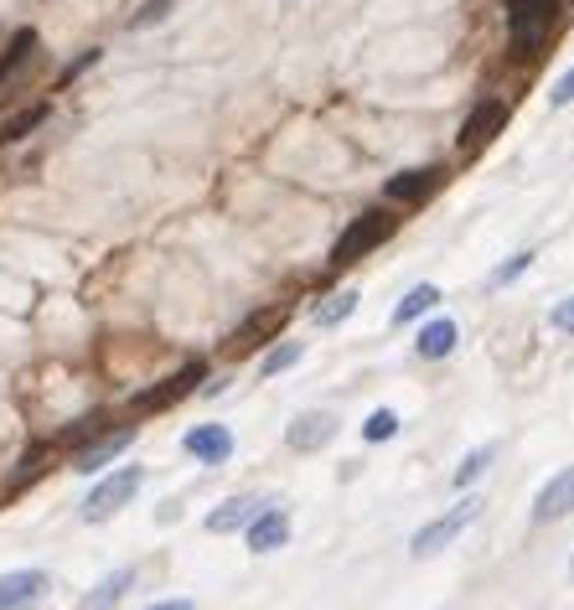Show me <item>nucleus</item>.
I'll return each mask as SVG.
<instances>
[{
  "mask_svg": "<svg viewBox=\"0 0 574 610\" xmlns=\"http://www.w3.org/2000/svg\"><path fill=\"white\" fill-rule=\"evenodd\" d=\"M394 234H398V217L383 213V207L352 217V223L342 228V238L332 243V270H347V264H357V259H368L378 243H388Z\"/></svg>",
  "mask_w": 574,
  "mask_h": 610,
  "instance_id": "1",
  "label": "nucleus"
},
{
  "mask_svg": "<svg viewBox=\"0 0 574 610\" xmlns=\"http://www.w3.org/2000/svg\"><path fill=\"white\" fill-rule=\"evenodd\" d=\"M549 321H554L559 332H574V296H570V300H559L554 311H549Z\"/></svg>",
  "mask_w": 574,
  "mask_h": 610,
  "instance_id": "27",
  "label": "nucleus"
},
{
  "mask_svg": "<svg viewBox=\"0 0 574 610\" xmlns=\"http://www.w3.org/2000/svg\"><path fill=\"white\" fill-rule=\"evenodd\" d=\"M166 5H171V0H151V5H145V11H140V16L130 21V26H156V21L166 16Z\"/></svg>",
  "mask_w": 574,
  "mask_h": 610,
  "instance_id": "28",
  "label": "nucleus"
},
{
  "mask_svg": "<svg viewBox=\"0 0 574 610\" xmlns=\"http://www.w3.org/2000/svg\"><path fill=\"white\" fill-rule=\"evenodd\" d=\"M570 512H574V466H564V471L549 476V487L538 492L534 517L538 523H559V517H570Z\"/></svg>",
  "mask_w": 574,
  "mask_h": 610,
  "instance_id": "10",
  "label": "nucleus"
},
{
  "mask_svg": "<svg viewBox=\"0 0 574 610\" xmlns=\"http://www.w3.org/2000/svg\"><path fill=\"white\" fill-rule=\"evenodd\" d=\"M151 610H192V600H160V606H151Z\"/></svg>",
  "mask_w": 574,
  "mask_h": 610,
  "instance_id": "29",
  "label": "nucleus"
},
{
  "mask_svg": "<svg viewBox=\"0 0 574 610\" xmlns=\"http://www.w3.org/2000/svg\"><path fill=\"white\" fill-rule=\"evenodd\" d=\"M492 455H497V445H481V451H471L466 461H461V466H456V487H461V492L471 487L476 476H487V466H492Z\"/></svg>",
  "mask_w": 574,
  "mask_h": 610,
  "instance_id": "22",
  "label": "nucleus"
},
{
  "mask_svg": "<svg viewBox=\"0 0 574 610\" xmlns=\"http://www.w3.org/2000/svg\"><path fill=\"white\" fill-rule=\"evenodd\" d=\"M357 300H362L357 290H342V296H326V300H321L311 315H316V326H337V321H347V315L357 311Z\"/></svg>",
  "mask_w": 574,
  "mask_h": 610,
  "instance_id": "20",
  "label": "nucleus"
},
{
  "mask_svg": "<svg viewBox=\"0 0 574 610\" xmlns=\"http://www.w3.org/2000/svg\"><path fill=\"white\" fill-rule=\"evenodd\" d=\"M300 352H306L300 342H285V347H275V352H270V357H264V362H259V373H264V378L285 373V368H296V362H300Z\"/></svg>",
  "mask_w": 574,
  "mask_h": 610,
  "instance_id": "24",
  "label": "nucleus"
},
{
  "mask_svg": "<svg viewBox=\"0 0 574 610\" xmlns=\"http://www.w3.org/2000/svg\"><path fill=\"white\" fill-rule=\"evenodd\" d=\"M415 352L424 357V362H440V357H451V352H456V321H430V326L419 332Z\"/></svg>",
  "mask_w": 574,
  "mask_h": 610,
  "instance_id": "16",
  "label": "nucleus"
},
{
  "mask_svg": "<svg viewBox=\"0 0 574 610\" xmlns=\"http://www.w3.org/2000/svg\"><path fill=\"white\" fill-rule=\"evenodd\" d=\"M41 119H47V104H32V109H21L16 119H5L0 124V145H11V140H21V135H32Z\"/></svg>",
  "mask_w": 574,
  "mask_h": 610,
  "instance_id": "21",
  "label": "nucleus"
},
{
  "mask_svg": "<svg viewBox=\"0 0 574 610\" xmlns=\"http://www.w3.org/2000/svg\"><path fill=\"white\" fill-rule=\"evenodd\" d=\"M279 326H285V311H264V315H254V321H249V326H243V332L234 336V352H249V347H254V336L264 342V336H275Z\"/></svg>",
  "mask_w": 574,
  "mask_h": 610,
  "instance_id": "18",
  "label": "nucleus"
},
{
  "mask_svg": "<svg viewBox=\"0 0 574 610\" xmlns=\"http://www.w3.org/2000/svg\"><path fill=\"white\" fill-rule=\"evenodd\" d=\"M549 104H554V109H570V104H574V68L554 83V88H549Z\"/></svg>",
  "mask_w": 574,
  "mask_h": 610,
  "instance_id": "26",
  "label": "nucleus"
},
{
  "mask_svg": "<svg viewBox=\"0 0 574 610\" xmlns=\"http://www.w3.org/2000/svg\"><path fill=\"white\" fill-rule=\"evenodd\" d=\"M140 481H145L140 466H124V471H115L109 481H99L94 492L83 497V523H109L119 507H130V497L140 492Z\"/></svg>",
  "mask_w": 574,
  "mask_h": 610,
  "instance_id": "3",
  "label": "nucleus"
},
{
  "mask_svg": "<svg viewBox=\"0 0 574 610\" xmlns=\"http://www.w3.org/2000/svg\"><path fill=\"white\" fill-rule=\"evenodd\" d=\"M135 445V424H124L119 434H109V440H99V445H88V451H79L73 455V471H83V476H94L99 466H109L119 451H130Z\"/></svg>",
  "mask_w": 574,
  "mask_h": 610,
  "instance_id": "14",
  "label": "nucleus"
},
{
  "mask_svg": "<svg viewBox=\"0 0 574 610\" xmlns=\"http://www.w3.org/2000/svg\"><path fill=\"white\" fill-rule=\"evenodd\" d=\"M202 378H207V362H187V368H177L171 378H160L156 388H145V394H135V414H151V409H171V404H181V398L198 388Z\"/></svg>",
  "mask_w": 574,
  "mask_h": 610,
  "instance_id": "6",
  "label": "nucleus"
},
{
  "mask_svg": "<svg viewBox=\"0 0 574 610\" xmlns=\"http://www.w3.org/2000/svg\"><path fill=\"white\" fill-rule=\"evenodd\" d=\"M52 579L41 570H16V574H0V610H32L47 600Z\"/></svg>",
  "mask_w": 574,
  "mask_h": 610,
  "instance_id": "8",
  "label": "nucleus"
},
{
  "mask_svg": "<svg viewBox=\"0 0 574 610\" xmlns=\"http://www.w3.org/2000/svg\"><path fill=\"white\" fill-rule=\"evenodd\" d=\"M32 52H37V32H32V26H21L16 37L5 41V52H0V88H5V83L16 79L26 62H32Z\"/></svg>",
  "mask_w": 574,
  "mask_h": 610,
  "instance_id": "15",
  "label": "nucleus"
},
{
  "mask_svg": "<svg viewBox=\"0 0 574 610\" xmlns=\"http://www.w3.org/2000/svg\"><path fill=\"white\" fill-rule=\"evenodd\" d=\"M554 16H559V0H513L507 5V37H513L517 58H534L538 47H543Z\"/></svg>",
  "mask_w": 574,
  "mask_h": 610,
  "instance_id": "2",
  "label": "nucleus"
},
{
  "mask_svg": "<svg viewBox=\"0 0 574 610\" xmlns=\"http://www.w3.org/2000/svg\"><path fill=\"white\" fill-rule=\"evenodd\" d=\"M332 434H337V419H332V414H321V409H311V414H296V419H290L285 445H290V451H321Z\"/></svg>",
  "mask_w": 574,
  "mask_h": 610,
  "instance_id": "9",
  "label": "nucleus"
},
{
  "mask_svg": "<svg viewBox=\"0 0 574 610\" xmlns=\"http://www.w3.org/2000/svg\"><path fill=\"white\" fill-rule=\"evenodd\" d=\"M528 264H534V254H513L507 264H502V270H492V279H487V285H492V290H502V285H513V279L528 270Z\"/></svg>",
  "mask_w": 574,
  "mask_h": 610,
  "instance_id": "25",
  "label": "nucleus"
},
{
  "mask_svg": "<svg viewBox=\"0 0 574 610\" xmlns=\"http://www.w3.org/2000/svg\"><path fill=\"white\" fill-rule=\"evenodd\" d=\"M435 306H440V290H435V285H415L409 296L398 300L394 321H398V326H404V321H415V315H424V311H435Z\"/></svg>",
  "mask_w": 574,
  "mask_h": 610,
  "instance_id": "19",
  "label": "nucleus"
},
{
  "mask_svg": "<svg viewBox=\"0 0 574 610\" xmlns=\"http://www.w3.org/2000/svg\"><path fill=\"white\" fill-rule=\"evenodd\" d=\"M285 538H290V517L270 502V507L249 523V549H254V553H275V549H285Z\"/></svg>",
  "mask_w": 574,
  "mask_h": 610,
  "instance_id": "13",
  "label": "nucleus"
},
{
  "mask_svg": "<svg viewBox=\"0 0 574 610\" xmlns=\"http://www.w3.org/2000/svg\"><path fill=\"white\" fill-rule=\"evenodd\" d=\"M570 574H574V559H570Z\"/></svg>",
  "mask_w": 574,
  "mask_h": 610,
  "instance_id": "30",
  "label": "nucleus"
},
{
  "mask_svg": "<svg viewBox=\"0 0 574 610\" xmlns=\"http://www.w3.org/2000/svg\"><path fill=\"white\" fill-rule=\"evenodd\" d=\"M502 124H507V99H481L471 115L461 119V156H476V151H487L497 135H502Z\"/></svg>",
  "mask_w": 574,
  "mask_h": 610,
  "instance_id": "5",
  "label": "nucleus"
},
{
  "mask_svg": "<svg viewBox=\"0 0 574 610\" xmlns=\"http://www.w3.org/2000/svg\"><path fill=\"white\" fill-rule=\"evenodd\" d=\"M181 445H187V455H198L207 466H223L234 455V434H228V424H198V430H187Z\"/></svg>",
  "mask_w": 574,
  "mask_h": 610,
  "instance_id": "11",
  "label": "nucleus"
},
{
  "mask_svg": "<svg viewBox=\"0 0 574 610\" xmlns=\"http://www.w3.org/2000/svg\"><path fill=\"white\" fill-rule=\"evenodd\" d=\"M394 434H398V414L394 409H373V414H368L362 440H373V445H378V440H394Z\"/></svg>",
  "mask_w": 574,
  "mask_h": 610,
  "instance_id": "23",
  "label": "nucleus"
},
{
  "mask_svg": "<svg viewBox=\"0 0 574 610\" xmlns=\"http://www.w3.org/2000/svg\"><path fill=\"white\" fill-rule=\"evenodd\" d=\"M135 585V570H115L109 579H99L94 585V595H83V606L79 610H115L119 600H124V590Z\"/></svg>",
  "mask_w": 574,
  "mask_h": 610,
  "instance_id": "17",
  "label": "nucleus"
},
{
  "mask_svg": "<svg viewBox=\"0 0 574 610\" xmlns=\"http://www.w3.org/2000/svg\"><path fill=\"white\" fill-rule=\"evenodd\" d=\"M264 507H270V497H234V502H223L218 512H207L202 528L207 533H238V528H249Z\"/></svg>",
  "mask_w": 574,
  "mask_h": 610,
  "instance_id": "12",
  "label": "nucleus"
},
{
  "mask_svg": "<svg viewBox=\"0 0 574 610\" xmlns=\"http://www.w3.org/2000/svg\"><path fill=\"white\" fill-rule=\"evenodd\" d=\"M481 507H487L481 497H466V502H456V507L445 512V517H435V523H424V528H419L415 538H409V549H415L419 559H424V553H440L445 543H451V538H456V533H466V528H471L476 517H481Z\"/></svg>",
  "mask_w": 574,
  "mask_h": 610,
  "instance_id": "4",
  "label": "nucleus"
},
{
  "mask_svg": "<svg viewBox=\"0 0 574 610\" xmlns=\"http://www.w3.org/2000/svg\"><path fill=\"white\" fill-rule=\"evenodd\" d=\"M445 187V166H415V171H398L383 181V198L388 202H424Z\"/></svg>",
  "mask_w": 574,
  "mask_h": 610,
  "instance_id": "7",
  "label": "nucleus"
}]
</instances>
